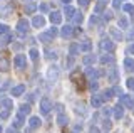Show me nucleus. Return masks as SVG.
<instances>
[{"mask_svg": "<svg viewBox=\"0 0 134 133\" xmlns=\"http://www.w3.org/2000/svg\"><path fill=\"white\" fill-rule=\"evenodd\" d=\"M100 49H102L104 52H112L114 51V42H112L109 37H102V40H100Z\"/></svg>", "mask_w": 134, "mask_h": 133, "instance_id": "obj_1", "label": "nucleus"}, {"mask_svg": "<svg viewBox=\"0 0 134 133\" xmlns=\"http://www.w3.org/2000/svg\"><path fill=\"white\" fill-rule=\"evenodd\" d=\"M50 110H52V103H50L49 98H42L40 99V113L42 115H49Z\"/></svg>", "mask_w": 134, "mask_h": 133, "instance_id": "obj_2", "label": "nucleus"}, {"mask_svg": "<svg viewBox=\"0 0 134 133\" xmlns=\"http://www.w3.org/2000/svg\"><path fill=\"white\" fill-rule=\"evenodd\" d=\"M29 27H30V24H29V20L27 19H20L19 22H17V32L19 34H27V30H29Z\"/></svg>", "mask_w": 134, "mask_h": 133, "instance_id": "obj_3", "label": "nucleus"}, {"mask_svg": "<svg viewBox=\"0 0 134 133\" xmlns=\"http://www.w3.org/2000/svg\"><path fill=\"white\" fill-rule=\"evenodd\" d=\"M119 103H122L126 108L129 110H134V96H129V94H121Z\"/></svg>", "mask_w": 134, "mask_h": 133, "instance_id": "obj_4", "label": "nucleus"}, {"mask_svg": "<svg viewBox=\"0 0 134 133\" xmlns=\"http://www.w3.org/2000/svg\"><path fill=\"white\" fill-rule=\"evenodd\" d=\"M59 74H60V71H59L57 66H50V68L47 69V79L49 81H57Z\"/></svg>", "mask_w": 134, "mask_h": 133, "instance_id": "obj_5", "label": "nucleus"}, {"mask_svg": "<svg viewBox=\"0 0 134 133\" xmlns=\"http://www.w3.org/2000/svg\"><path fill=\"white\" fill-rule=\"evenodd\" d=\"M8 69H10V61L5 52H0V71H8Z\"/></svg>", "mask_w": 134, "mask_h": 133, "instance_id": "obj_6", "label": "nucleus"}, {"mask_svg": "<svg viewBox=\"0 0 134 133\" xmlns=\"http://www.w3.org/2000/svg\"><path fill=\"white\" fill-rule=\"evenodd\" d=\"M14 62H15V66H17L19 69H24L25 66H27V57L22 56V54H19V56H15Z\"/></svg>", "mask_w": 134, "mask_h": 133, "instance_id": "obj_7", "label": "nucleus"}, {"mask_svg": "<svg viewBox=\"0 0 134 133\" xmlns=\"http://www.w3.org/2000/svg\"><path fill=\"white\" fill-rule=\"evenodd\" d=\"M112 113H114V118L116 120H121L124 116V105H122V103H119L117 106H114V108H112Z\"/></svg>", "mask_w": 134, "mask_h": 133, "instance_id": "obj_8", "label": "nucleus"}, {"mask_svg": "<svg viewBox=\"0 0 134 133\" xmlns=\"http://www.w3.org/2000/svg\"><path fill=\"white\" fill-rule=\"evenodd\" d=\"M49 19H50V22H52L54 25H57V24L62 22V14H60V12H57V10H54V12H50Z\"/></svg>", "mask_w": 134, "mask_h": 133, "instance_id": "obj_9", "label": "nucleus"}, {"mask_svg": "<svg viewBox=\"0 0 134 133\" xmlns=\"http://www.w3.org/2000/svg\"><path fill=\"white\" fill-rule=\"evenodd\" d=\"M107 79L111 81V83H117V79H119V74H117V69H114V68L107 69Z\"/></svg>", "mask_w": 134, "mask_h": 133, "instance_id": "obj_10", "label": "nucleus"}, {"mask_svg": "<svg viewBox=\"0 0 134 133\" xmlns=\"http://www.w3.org/2000/svg\"><path fill=\"white\" fill-rule=\"evenodd\" d=\"M44 24H45V19L42 17V15H35L32 20V25L35 27V29H40V27H44Z\"/></svg>", "mask_w": 134, "mask_h": 133, "instance_id": "obj_11", "label": "nucleus"}, {"mask_svg": "<svg viewBox=\"0 0 134 133\" xmlns=\"http://www.w3.org/2000/svg\"><path fill=\"white\" fill-rule=\"evenodd\" d=\"M102 101H104L102 96H99V94H94V96H92V99H91V105L94 106V108H100V106H102Z\"/></svg>", "mask_w": 134, "mask_h": 133, "instance_id": "obj_12", "label": "nucleus"}, {"mask_svg": "<svg viewBox=\"0 0 134 133\" xmlns=\"http://www.w3.org/2000/svg\"><path fill=\"white\" fill-rule=\"evenodd\" d=\"M72 34H74V27L72 25H64L60 29V35L62 37H70Z\"/></svg>", "mask_w": 134, "mask_h": 133, "instance_id": "obj_13", "label": "nucleus"}, {"mask_svg": "<svg viewBox=\"0 0 134 133\" xmlns=\"http://www.w3.org/2000/svg\"><path fill=\"white\" fill-rule=\"evenodd\" d=\"M12 40V34H10V30L5 32V34H0V45H7L8 42Z\"/></svg>", "mask_w": 134, "mask_h": 133, "instance_id": "obj_14", "label": "nucleus"}, {"mask_svg": "<svg viewBox=\"0 0 134 133\" xmlns=\"http://www.w3.org/2000/svg\"><path fill=\"white\" fill-rule=\"evenodd\" d=\"M24 91H25V86L19 84V86H15V88H12V96H22Z\"/></svg>", "mask_w": 134, "mask_h": 133, "instance_id": "obj_15", "label": "nucleus"}, {"mask_svg": "<svg viewBox=\"0 0 134 133\" xmlns=\"http://www.w3.org/2000/svg\"><path fill=\"white\" fill-rule=\"evenodd\" d=\"M109 32H111V35L114 37L116 40H121V39H122V34H121V30H119V29H116V27H111V29H109Z\"/></svg>", "mask_w": 134, "mask_h": 133, "instance_id": "obj_16", "label": "nucleus"}, {"mask_svg": "<svg viewBox=\"0 0 134 133\" xmlns=\"http://www.w3.org/2000/svg\"><path fill=\"white\" fill-rule=\"evenodd\" d=\"M74 14H75V9L72 5H65V9H64V15H67V19H72L74 17Z\"/></svg>", "mask_w": 134, "mask_h": 133, "instance_id": "obj_17", "label": "nucleus"}, {"mask_svg": "<svg viewBox=\"0 0 134 133\" xmlns=\"http://www.w3.org/2000/svg\"><path fill=\"white\" fill-rule=\"evenodd\" d=\"M0 106L5 108V110H10V108L14 106V101H12V99H8V98H3L2 101H0Z\"/></svg>", "mask_w": 134, "mask_h": 133, "instance_id": "obj_18", "label": "nucleus"}, {"mask_svg": "<svg viewBox=\"0 0 134 133\" xmlns=\"http://www.w3.org/2000/svg\"><path fill=\"white\" fill-rule=\"evenodd\" d=\"M29 125H30V128H39L40 126V118L39 116H32V118L29 120Z\"/></svg>", "mask_w": 134, "mask_h": 133, "instance_id": "obj_19", "label": "nucleus"}, {"mask_svg": "<svg viewBox=\"0 0 134 133\" xmlns=\"http://www.w3.org/2000/svg\"><path fill=\"white\" fill-rule=\"evenodd\" d=\"M57 123L60 125V126L67 125V123H69V118H67V115H64V113H59V116H57Z\"/></svg>", "mask_w": 134, "mask_h": 133, "instance_id": "obj_20", "label": "nucleus"}, {"mask_svg": "<svg viewBox=\"0 0 134 133\" xmlns=\"http://www.w3.org/2000/svg\"><path fill=\"white\" fill-rule=\"evenodd\" d=\"M79 47H81V51H84V52H89L91 47H92V44H91V40H84V42L79 44Z\"/></svg>", "mask_w": 134, "mask_h": 133, "instance_id": "obj_21", "label": "nucleus"}, {"mask_svg": "<svg viewBox=\"0 0 134 133\" xmlns=\"http://www.w3.org/2000/svg\"><path fill=\"white\" fill-rule=\"evenodd\" d=\"M22 125H24V116L19 113L15 116V120H14V126L15 128H22Z\"/></svg>", "mask_w": 134, "mask_h": 133, "instance_id": "obj_22", "label": "nucleus"}, {"mask_svg": "<svg viewBox=\"0 0 134 133\" xmlns=\"http://www.w3.org/2000/svg\"><path fill=\"white\" fill-rule=\"evenodd\" d=\"M87 76H89V78H99L100 76V73L97 71V69H94V68H87Z\"/></svg>", "mask_w": 134, "mask_h": 133, "instance_id": "obj_23", "label": "nucleus"}, {"mask_svg": "<svg viewBox=\"0 0 134 133\" xmlns=\"http://www.w3.org/2000/svg\"><path fill=\"white\" fill-rule=\"evenodd\" d=\"M39 39L42 40V42H52V39H54V37H52V35H50V34H49V32H42V34H40V37H39Z\"/></svg>", "mask_w": 134, "mask_h": 133, "instance_id": "obj_24", "label": "nucleus"}, {"mask_svg": "<svg viewBox=\"0 0 134 133\" xmlns=\"http://www.w3.org/2000/svg\"><path fill=\"white\" fill-rule=\"evenodd\" d=\"M112 62H114V57L109 56V54H106V56L100 57V64H112Z\"/></svg>", "mask_w": 134, "mask_h": 133, "instance_id": "obj_25", "label": "nucleus"}, {"mask_svg": "<svg viewBox=\"0 0 134 133\" xmlns=\"http://www.w3.org/2000/svg\"><path fill=\"white\" fill-rule=\"evenodd\" d=\"M19 113L22 115V116L29 115V113H30V105H22V106L19 108Z\"/></svg>", "mask_w": 134, "mask_h": 133, "instance_id": "obj_26", "label": "nucleus"}, {"mask_svg": "<svg viewBox=\"0 0 134 133\" xmlns=\"http://www.w3.org/2000/svg\"><path fill=\"white\" fill-rule=\"evenodd\" d=\"M124 68L127 69V71H131V69H134V59H131V57H127V59L124 61Z\"/></svg>", "mask_w": 134, "mask_h": 133, "instance_id": "obj_27", "label": "nucleus"}, {"mask_svg": "<svg viewBox=\"0 0 134 133\" xmlns=\"http://www.w3.org/2000/svg\"><path fill=\"white\" fill-rule=\"evenodd\" d=\"M72 20H74V24H77V25H81V24H82V20H84V17H82V14H79V12H75V14H74V17H72Z\"/></svg>", "mask_w": 134, "mask_h": 133, "instance_id": "obj_28", "label": "nucleus"}, {"mask_svg": "<svg viewBox=\"0 0 134 133\" xmlns=\"http://www.w3.org/2000/svg\"><path fill=\"white\" fill-rule=\"evenodd\" d=\"M104 7H106V2H99L97 5L94 7V14H100V12H104Z\"/></svg>", "mask_w": 134, "mask_h": 133, "instance_id": "obj_29", "label": "nucleus"}, {"mask_svg": "<svg viewBox=\"0 0 134 133\" xmlns=\"http://www.w3.org/2000/svg\"><path fill=\"white\" fill-rule=\"evenodd\" d=\"M127 25H129L127 19H126L124 15H121V19H119V27H121V29H127Z\"/></svg>", "mask_w": 134, "mask_h": 133, "instance_id": "obj_30", "label": "nucleus"}, {"mask_svg": "<svg viewBox=\"0 0 134 133\" xmlns=\"http://www.w3.org/2000/svg\"><path fill=\"white\" fill-rule=\"evenodd\" d=\"M122 10L127 12V14H132L134 15V5H131V3H124V5H122Z\"/></svg>", "mask_w": 134, "mask_h": 133, "instance_id": "obj_31", "label": "nucleus"}, {"mask_svg": "<svg viewBox=\"0 0 134 133\" xmlns=\"http://www.w3.org/2000/svg\"><path fill=\"white\" fill-rule=\"evenodd\" d=\"M35 10H37V5H35V3H29V5L25 7V14H34Z\"/></svg>", "mask_w": 134, "mask_h": 133, "instance_id": "obj_32", "label": "nucleus"}, {"mask_svg": "<svg viewBox=\"0 0 134 133\" xmlns=\"http://www.w3.org/2000/svg\"><path fill=\"white\" fill-rule=\"evenodd\" d=\"M29 56H30V59L35 62L37 59H39V51L37 49H30V52H29Z\"/></svg>", "mask_w": 134, "mask_h": 133, "instance_id": "obj_33", "label": "nucleus"}, {"mask_svg": "<svg viewBox=\"0 0 134 133\" xmlns=\"http://www.w3.org/2000/svg\"><path fill=\"white\" fill-rule=\"evenodd\" d=\"M79 51H81V47H79V44H72L70 45V56H75Z\"/></svg>", "mask_w": 134, "mask_h": 133, "instance_id": "obj_34", "label": "nucleus"}, {"mask_svg": "<svg viewBox=\"0 0 134 133\" xmlns=\"http://www.w3.org/2000/svg\"><path fill=\"white\" fill-rule=\"evenodd\" d=\"M94 61H96V57H94V56H91V54H89V56H86V57H84V64H86V66L92 64Z\"/></svg>", "mask_w": 134, "mask_h": 133, "instance_id": "obj_35", "label": "nucleus"}, {"mask_svg": "<svg viewBox=\"0 0 134 133\" xmlns=\"http://www.w3.org/2000/svg\"><path fill=\"white\" fill-rule=\"evenodd\" d=\"M45 54H47V56H45V57H49V59H55V57H57L55 51H45Z\"/></svg>", "mask_w": 134, "mask_h": 133, "instance_id": "obj_36", "label": "nucleus"}, {"mask_svg": "<svg viewBox=\"0 0 134 133\" xmlns=\"http://www.w3.org/2000/svg\"><path fill=\"white\" fill-rule=\"evenodd\" d=\"M89 88L92 91H96V89H99V83L97 81H91V84H89Z\"/></svg>", "mask_w": 134, "mask_h": 133, "instance_id": "obj_37", "label": "nucleus"}, {"mask_svg": "<svg viewBox=\"0 0 134 133\" xmlns=\"http://www.w3.org/2000/svg\"><path fill=\"white\" fill-rule=\"evenodd\" d=\"M111 96H112V89H106V91H104V94H102L104 99H109Z\"/></svg>", "mask_w": 134, "mask_h": 133, "instance_id": "obj_38", "label": "nucleus"}, {"mask_svg": "<svg viewBox=\"0 0 134 133\" xmlns=\"http://www.w3.org/2000/svg\"><path fill=\"white\" fill-rule=\"evenodd\" d=\"M126 83H127V84H126V86H127L129 89H134V78H129V79L126 81Z\"/></svg>", "mask_w": 134, "mask_h": 133, "instance_id": "obj_39", "label": "nucleus"}, {"mask_svg": "<svg viewBox=\"0 0 134 133\" xmlns=\"http://www.w3.org/2000/svg\"><path fill=\"white\" fill-rule=\"evenodd\" d=\"M112 94H117V96H121V94H122V91H121L119 86H114V88H112Z\"/></svg>", "mask_w": 134, "mask_h": 133, "instance_id": "obj_40", "label": "nucleus"}, {"mask_svg": "<svg viewBox=\"0 0 134 133\" xmlns=\"http://www.w3.org/2000/svg\"><path fill=\"white\" fill-rule=\"evenodd\" d=\"M49 34H50V35H52V37H55V35L59 34V29H57L55 25H54V27H52V29H50V30H49Z\"/></svg>", "mask_w": 134, "mask_h": 133, "instance_id": "obj_41", "label": "nucleus"}, {"mask_svg": "<svg viewBox=\"0 0 134 133\" xmlns=\"http://www.w3.org/2000/svg\"><path fill=\"white\" fill-rule=\"evenodd\" d=\"M5 32H8V27L5 24H0V34H5Z\"/></svg>", "mask_w": 134, "mask_h": 133, "instance_id": "obj_42", "label": "nucleus"}, {"mask_svg": "<svg viewBox=\"0 0 134 133\" xmlns=\"http://www.w3.org/2000/svg\"><path fill=\"white\" fill-rule=\"evenodd\" d=\"M39 9H40V12H47L49 10V5H47V3H40Z\"/></svg>", "mask_w": 134, "mask_h": 133, "instance_id": "obj_43", "label": "nucleus"}, {"mask_svg": "<svg viewBox=\"0 0 134 133\" xmlns=\"http://www.w3.org/2000/svg\"><path fill=\"white\" fill-rule=\"evenodd\" d=\"M112 19V12H104V20H111Z\"/></svg>", "mask_w": 134, "mask_h": 133, "instance_id": "obj_44", "label": "nucleus"}, {"mask_svg": "<svg viewBox=\"0 0 134 133\" xmlns=\"http://www.w3.org/2000/svg\"><path fill=\"white\" fill-rule=\"evenodd\" d=\"M8 115H10V111H8V110H5L2 115H0V118H2V120H7V118H8Z\"/></svg>", "mask_w": 134, "mask_h": 133, "instance_id": "obj_45", "label": "nucleus"}, {"mask_svg": "<svg viewBox=\"0 0 134 133\" xmlns=\"http://www.w3.org/2000/svg\"><path fill=\"white\" fill-rule=\"evenodd\" d=\"M81 130H82V125H75V126L72 128V131H74V133H79Z\"/></svg>", "mask_w": 134, "mask_h": 133, "instance_id": "obj_46", "label": "nucleus"}, {"mask_svg": "<svg viewBox=\"0 0 134 133\" xmlns=\"http://www.w3.org/2000/svg\"><path fill=\"white\" fill-rule=\"evenodd\" d=\"M89 133H100V130L97 126H91V130H89Z\"/></svg>", "mask_w": 134, "mask_h": 133, "instance_id": "obj_47", "label": "nucleus"}, {"mask_svg": "<svg viewBox=\"0 0 134 133\" xmlns=\"http://www.w3.org/2000/svg\"><path fill=\"white\" fill-rule=\"evenodd\" d=\"M112 5H114L116 9H119L121 7V0H112Z\"/></svg>", "mask_w": 134, "mask_h": 133, "instance_id": "obj_48", "label": "nucleus"}, {"mask_svg": "<svg viewBox=\"0 0 134 133\" xmlns=\"http://www.w3.org/2000/svg\"><path fill=\"white\" fill-rule=\"evenodd\" d=\"M104 128H106V130L111 128V121H109V120H104Z\"/></svg>", "mask_w": 134, "mask_h": 133, "instance_id": "obj_49", "label": "nucleus"}, {"mask_svg": "<svg viewBox=\"0 0 134 133\" xmlns=\"http://www.w3.org/2000/svg\"><path fill=\"white\" fill-rule=\"evenodd\" d=\"M111 111H112L111 108H104V110H102V113L106 115V116H109V115H111Z\"/></svg>", "mask_w": 134, "mask_h": 133, "instance_id": "obj_50", "label": "nucleus"}, {"mask_svg": "<svg viewBox=\"0 0 134 133\" xmlns=\"http://www.w3.org/2000/svg\"><path fill=\"white\" fill-rule=\"evenodd\" d=\"M77 2L81 3V5H84V7H86V5H89V0H77Z\"/></svg>", "mask_w": 134, "mask_h": 133, "instance_id": "obj_51", "label": "nucleus"}, {"mask_svg": "<svg viewBox=\"0 0 134 133\" xmlns=\"http://www.w3.org/2000/svg\"><path fill=\"white\" fill-rule=\"evenodd\" d=\"M127 52H129V54H132V56H134V44H131V45H129Z\"/></svg>", "mask_w": 134, "mask_h": 133, "instance_id": "obj_52", "label": "nucleus"}, {"mask_svg": "<svg viewBox=\"0 0 134 133\" xmlns=\"http://www.w3.org/2000/svg\"><path fill=\"white\" fill-rule=\"evenodd\" d=\"M127 39H129V40H134V30H131V32L127 34Z\"/></svg>", "mask_w": 134, "mask_h": 133, "instance_id": "obj_53", "label": "nucleus"}, {"mask_svg": "<svg viewBox=\"0 0 134 133\" xmlns=\"http://www.w3.org/2000/svg\"><path fill=\"white\" fill-rule=\"evenodd\" d=\"M55 108H57L59 113H62V110H64V106H62V105H55Z\"/></svg>", "mask_w": 134, "mask_h": 133, "instance_id": "obj_54", "label": "nucleus"}, {"mask_svg": "<svg viewBox=\"0 0 134 133\" xmlns=\"http://www.w3.org/2000/svg\"><path fill=\"white\" fill-rule=\"evenodd\" d=\"M8 86H10V84H8V81H7V83H3V84H2V88H0V89H2V91H3V89H7V88H8Z\"/></svg>", "mask_w": 134, "mask_h": 133, "instance_id": "obj_55", "label": "nucleus"}, {"mask_svg": "<svg viewBox=\"0 0 134 133\" xmlns=\"http://www.w3.org/2000/svg\"><path fill=\"white\" fill-rule=\"evenodd\" d=\"M62 2H64L65 5H69V3H70V0H62Z\"/></svg>", "mask_w": 134, "mask_h": 133, "instance_id": "obj_56", "label": "nucleus"}, {"mask_svg": "<svg viewBox=\"0 0 134 133\" xmlns=\"http://www.w3.org/2000/svg\"><path fill=\"white\" fill-rule=\"evenodd\" d=\"M131 130H132V131H134V125H132V126H131Z\"/></svg>", "mask_w": 134, "mask_h": 133, "instance_id": "obj_57", "label": "nucleus"}, {"mask_svg": "<svg viewBox=\"0 0 134 133\" xmlns=\"http://www.w3.org/2000/svg\"><path fill=\"white\" fill-rule=\"evenodd\" d=\"M22 2H27V0H22ZM29 2H32V0H29Z\"/></svg>", "mask_w": 134, "mask_h": 133, "instance_id": "obj_58", "label": "nucleus"}, {"mask_svg": "<svg viewBox=\"0 0 134 133\" xmlns=\"http://www.w3.org/2000/svg\"><path fill=\"white\" fill-rule=\"evenodd\" d=\"M2 131H3V130H2V126H0V133H2Z\"/></svg>", "mask_w": 134, "mask_h": 133, "instance_id": "obj_59", "label": "nucleus"}, {"mask_svg": "<svg viewBox=\"0 0 134 133\" xmlns=\"http://www.w3.org/2000/svg\"><path fill=\"white\" fill-rule=\"evenodd\" d=\"M132 111H134V110H132Z\"/></svg>", "mask_w": 134, "mask_h": 133, "instance_id": "obj_60", "label": "nucleus"}, {"mask_svg": "<svg viewBox=\"0 0 134 133\" xmlns=\"http://www.w3.org/2000/svg\"><path fill=\"white\" fill-rule=\"evenodd\" d=\"M15 133H17V131H15Z\"/></svg>", "mask_w": 134, "mask_h": 133, "instance_id": "obj_61", "label": "nucleus"}]
</instances>
